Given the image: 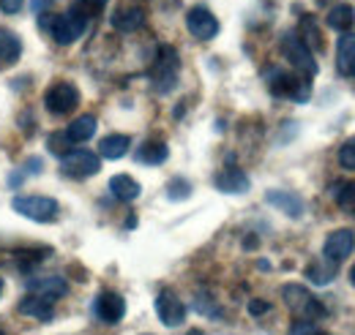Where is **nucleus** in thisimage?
Returning <instances> with one entry per match:
<instances>
[{"mask_svg": "<svg viewBox=\"0 0 355 335\" xmlns=\"http://www.w3.org/2000/svg\"><path fill=\"white\" fill-rule=\"evenodd\" d=\"M282 294H284L287 308H290L301 322H320V319H325V314H328L325 305H322L306 287H301V284H287Z\"/></svg>", "mask_w": 355, "mask_h": 335, "instance_id": "nucleus-1", "label": "nucleus"}, {"mask_svg": "<svg viewBox=\"0 0 355 335\" xmlns=\"http://www.w3.org/2000/svg\"><path fill=\"white\" fill-rule=\"evenodd\" d=\"M88 14L80 8V6H71L69 8V14H60V17H52L49 19V33H52V39L55 44H60V46H69V44H74L83 33H85V28H88Z\"/></svg>", "mask_w": 355, "mask_h": 335, "instance_id": "nucleus-2", "label": "nucleus"}, {"mask_svg": "<svg viewBox=\"0 0 355 335\" xmlns=\"http://www.w3.org/2000/svg\"><path fill=\"white\" fill-rule=\"evenodd\" d=\"M282 52H284V57L290 60V66L295 69V74H301V77H306V80H311V77L317 74V60H314L309 46L301 42L298 33H284V39H282Z\"/></svg>", "mask_w": 355, "mask_h": 335, "instance_id": "nucleus-3", "label": "nucleus"}, {"mask_svg": "<svg viewBox=\"0 0 355 335\" xmlns=\"http://www.w3.org/2000/svg\"><path fill=\"white\" fill-rule=\"evenodd\" d=\"M178 71H180L178 52L173 46H162L156 60H153V69H150V80L156 84V90L159 93H170L173 84L178 82Z\"/></svg>", "mask_w": 355, "mask_h": 335, "instance_id": "nucleus-4", "label": "nucleus"}, {"mask_svg": "<svg viewBox=\"0 0 355 335\" xmlns=\"http://www.w3.org/2000/svg\"><path fill=\"white\" fill-rule=\"evenodd\" d=\"M98 169H101V156L93 153V150H85V147L71 150L60 161V172L71 180H88L93 174H98Z\"/></svg>", "mask_w": 355, "mask_h": 335, "instance_id": "nucleus-5", "label": "nucleus"}, {"mask_svg": "<svg viewBox=\"0 0 355 335\" xmlns=\"http://www.w3.org/2000/svg\"><path fill=\"white\" fill-rule=\"evenodd\" d=\"M270 93H273V96L293 98V101L304 104V101H309L311 87H309V82L301 77V74H290V71L276 69V71L270 74Z\"/></svg>", "mask_w": 355, "mask_h": 335, "instance_id": "nucleus-6", "label": "nucleus"}, {"mask_svg": "<svg viewBox=\"0 0 355 335\" xmlns=\"http://www.w3.org/2000/svg\"><path fill=\"white\" fill-rule=\"evenodd\" d=\"M11 208L17 210L19 215L31 218V221H39V224H52L58 218V202L49 199V197H14Z\"/></svg>", "mask_w": 355, "mask_h": 335, "instance_id": "nucleus-7", "label": "nucleus"}, {"mask_svg": "<svg viewBox=\"0 0 355 335\" xmlns=\"http://www.w3.org/2000/svg\"><path fill=\"white\" fill-rule=\"evenodd\" d=\"M80 104V90L71 82H55L44 93V107L52 115H69Z\"/></svg>", "mask_w": 355, "mask_h": 335, "instance_id": "nucleus-8", "label": "nucleus"}, {"mask_svg": "<svg viewBox=\"0 0 355 335\" xmlns=\"http://www.w3.org/2000/svg\"><path fill=\"white\" fill-rule=\"evenodd\" d=\"M186 28L200 42H208V39H214L219 33V22H216V17L205 6H197V8H191L186 14Z\"/></svg>", "mask_w": 355, "mask_h": 335, "instance_id": "nucleus-9", "label": "nucleus"}, {"mask_svg": "<svg viewBox=\"0 0 355 335\" xmlns=\"http://www.w3.org/2000/svg\"><path fill=\"white\" fill-rule=\"evenodd\" d=\"M353 251H355V235L350 229H336V232H331V235L325 237L322 256H325L328 262L339 264V262H345Z\"/></svg>", "mask_w": 355, "mask_h": 335, "instance_id": "nucleus-10", "label": "nucleus"}, {"mask_svg": "<svg viewBox=\"0 0 355 335\" xmlns=\"http://www.w3.org/2000/svg\"><path fill=\"white\" fill-rule=\"evenodd\" d=\"M96 316L107 325H118L123 316H126V300L118 292H101L96 297V305H93Z\"/></svg>", "mask_w": 355, "mask_h": 335, "instance_id": "nucleus-11", "label": "nucleus"}, {"mask_svg": "<svg viewBox=\"0 0 355 335\" xmlns=\"http://www.w3.org/2000/svg\"><path fill=\"white\" fill-rule=\"evenodd\" d=\"M156 316L162 319V325L167 327H180L186 322V305L178 300V294L162 292L156 297Z\"/></svg>", "mask_w": 355, "mask_h": 335, "instance_id": "nucleus-12", "label": "nucleus"}, {"mask_svg": "<svg viewBox=\"0 0 355 335\" xmlns=\"http://www.w3.org/2000/svg\"><path fill=\"white\" fill-rule=\"evenodd\" d=\"M28 289H31V294H39V297H44L49 302H55V300L66 297L69 284H66L60 275H44V278H33V281L28 284Z\"/></svg>", "mask_w": 355, "mask_h": 335, "instance_id": "nucleus-13", "label": "nucleus"}, {"mask_svg": "<svg viewBox=\"0 0 355 335\" xmlns=\"http://www.w3.org/2000/svg\"><path fill=\"white\" fill-rule=\"evenodd\" d=\"M145 25V11L137 8V6H121L115 14H112V28L121 30V33H134Z\"/></svg>", "mask_w": 355, "mask_h": 335, "instance_id": "nucleus-14", "label": "nucleus"}, {"mask_svg": "<svg viewBox=\"0 0 355 335\" xmlns=\"http://www.w3.org/2000/svg\"><path fill=\"white\" fill-rule=\"evenodd\" d=\"M336 69L342 77H355V33H345L336 44Z\"/></svg>", "mask_w": 355, "mask_h": 335, "instance_id": "nucleus-15", "label": "nucleus"}, {"mask_svg": "<svg viewBox=\"0 0 355 335\" xmlns=\"http://www.w3.org/2000/svg\"><path fill=\"white\" fill-rule=\"evenodd\" d=\"M216 188L219 191H224V194H246L249 191V177L241 172V169H224V172H219L216 174Z\"/></svg>", "mask_w": 355, "mask_h": 335, "instance_id": "nucleus-16", "label": "nucleus"}, {"mask_svg": "<svg viewBox=\"0 0 355 335\" xmlns=\"http://www.w3.org/2000/svg\"><path fill=\"white\" fill-rule=\"evenodd\" d=\"M129 147H132V139L126 134H110V136H104L98 142V156L110 159V161H118V159H123L129 153Z\"/></svg>", "mask_w": 355, "mask_h": 335, "instance_id": "nucleus-17", "label": "nucleus"}, {"mask_svg": "<svg viewBox=\"0 0 355 335\" xmlns=\"http://www.w3.org/2000/svg\"><path fill=\"white\" fill-rule=\"evenodd\" d=\"M19 314L22 316H33L39 322H49L52 319V302L39 297V294H28L19 300Z\"/></svg>", "mask_w": 355, "mask_h": 335, "instance_id": "nucleus-18", "label": "nucleus"}, {"mask_svg": "<svg viewBox=\"0 0 355 335\" xmlns=\"http://www.w3.org/2000/svg\"><path fill=\"white\" fill-rule=\"evenodd\" d=\"M325 22H328V28H334V30H339V33H350V28H353V22H355V8L347 6V3H339V6H334V8L328 11Z\"/></svg>", "mask_w": 355, "mask_h": 335, "instance_id": "nucleus-19", "label": "nucleus"}, {"mask_svg": "<svg viewBox=\"0 0 355 335\" xmlns=\"http://www.w3.org/2000/svg\"><path fill=\"white\" fill-rule=\"evenodd\" d=\"M268 202L273 208H279L282 212H287L290 218H301L304 215V202L295 197V194H287V191H268Z\"/></svg>", "mask_w": 355, "mask_h": 335, "instance_id": "nucleus-20", "label": "nucleus"}, {"mask_svg": "<svg viewBox=\"0 0 355 335\" xmlns=\"http://www.w3.org/2000/svg\"><path fill=\"white\" fill-rule=\"evenodd\" d=\"M93 134H96V118L93 115H80L77 120H71V126L66 128V136H69L71 145L88 142V139H93Z\"/></svg>", "mask_w": 355, "mask_h": 335, "instance_id": "nucleus-21", "label": "nucleus"}, {"mask_svg": "<svg viewBox=\"0 0 355 335\" xmlns=\"http://www.w3.org/2000/svg\"><path fill=\"white\" fill-rule=\"evenodd\" d=\"M22 55V42L17 33L0 28V66H11L14 60H19Z\"/></svg>", "mask_w": 355, "mask_h": 335, "instance_id": "nucleus-22", "label": "nucleus"}, {"mask_svg": "<svg viewBox=\"0 0 355 335\" xmlns=\"http://www.w3.org/2000/svg\"><path fill=\"white\" fill-rule=\"evenodd\" d=\"M170 156V147L164 142H145L139 150H137V161L139 164H148V167H159L164 164Z\"/></svg>", "mask_w": 355, "mask_h": 335, "instance_id": "nucleus-23", "label": "nucleus"}, {"mask_svg": "<svg viewBox=\"0 0 355 335\" xmlns=\"http://www.w3.org/2000/svg\"><path fill=\"white\" fill-rule=\"evenodd\" d=\"M110 191H112V197H118L123 202H134L142 188H139V183L134 177H129V174H115L110 180Z\"/></svg>", "mask_w": 355, "mask_h": 335, "instance_id": "nucleus-24", "label": "nucleus"}, {"mask_svg": "<svg viewBox=\"0 0 355 335\" xmlns=\"http://www.w3.org/2000/svg\"><path fill=\"white\" fill-rule=\"evenodd\" d=\"M306 275H309L311 284H317V287H325V284H331V281L336 278V264L331 262V264L325 267V262H317V264H311L309 270H306Z\"/></svg>", "mask_w": 355, "mask_h": 335, "instance_id": "nucleus-25", "label": "nucleus"}, {"mask_svg": "<svg viewBox=\"0 0 355 335\" xmlns=\"http://www.w3.org/2000/svg\"><path fill=\"white\" fill-rule=\"evenodd\" d=\"M298 36H301V42L306 44L309 49H317V52L322 49V36H320V30H317V25H314L311 17H304V19H301V33H298Z\"/></svg>", "mask_w": 355, "mask_h": 335, "instance_id": "nucleus-26", "label": "nucleus"}, {"mask_svg": "<svg viewBox=\"0 0 355 335\" xmlns=\"http://www.w3.org/2000/svg\"><path fill=\"white\" fill-rule=\"evenodd\" d=\"M334 199L336 205L347 212H355V183H342L336 191H334Z\"/></svg>", "mask_w": 355, "mask_h": 335, "instance_id": "nucleus-27", "label": "nucleus"}, {"mask_svg": "<svg viewBox=\"0 0 355 335\" xmlns=\"http://www.w3.org/2000/svg\"><path fill=\"white\" fill-rule=\"evenodd\" d=\"M46 147H49L55 156H60V159H63V156H69V153L74 150V145L69 142L66 131H63V134H55V136H49V139H46Z\"/></svg>", "mask_w": 355, "mask_h": 335, "instance_id": "nucleus-28", "label": "nucleus"}, {"mask_svg": "<svg viewBox=\"0 0 355 335\" xmlns=\"http://www.w3.org/2000/svg\"><path fill=\"white\" fill-rule=\"evenodd\" d=\"M189 194H191V183H189V180H183V177H175V180H170V185H167V197H170V199H175V202H183Z\"/></svg>", "mask_w": 355, "mask_h": 335, "instance_id": "nucleus-29", "label": "nucleus"}, {"mask_svg": "<svg viewBox=\"0 0 355 335\" xmlns=\"http://www.w3.org/2000/svg\"><path fill=\"white\" fill-rule=\"evenodd\" d=\"M42 167H44V164H42V159H31V161H25V167H19L11 177H8V185H14V188H17V185L28 177V172H42Z\"/></svg>", "mask_w": 355, "mask_h": 335, "instance_id": "nucleus-30", "label": "nucleus"}, {"mask_svg": "<svg viewBox=\"0 0 355 335\" xmlns=\"http://www.w3.org/2000/svg\"><path fill=\"white\" fill-rule=\"evenodd\" d=\"M339 164L345 169H355V142H347L339 147Z\"/></svg>", "mask_w": 355, "mask_h": 335, "instance_id": "nucleus-31", "label": "nucleus"}, {"mask_svg": "<svg viewBox=\"0 0 355 335\" xmlns=\"http://www.w3.org/2000/svg\"><path fill=\"white\" fill-rule=\"evenodd\" d=\"M77 6H80V8H83L88 17H96V14H98V11L107 6V0H77Z\"/></svg>", "mask_w": 355, "mask_h": 335, "instance_id": "nucleus-32", "label": "nucleus"}, {"mask_svg": "<svg viewBox=\"0 0 355 335\" xmlns=\"http://www.w3.org/2000/svg\"><path fill=\"white\" fill-rule=\"evenodd\" d=\"M317 333H320V327H317L314 322H301V319H298V322L293 325V335H317Z\"/></svg>", "mask_w": 355, "mask_h": 335, "instance_id": "nucleus-33", "label": "nucleus"}, {"mask_svg": "<svg viewBox=\"0 0 355 335\" xmlns=\"http://www.w3.org/2000/svg\"><path fill=\"white\" fill-rule=\"evenodd\" d=\"M268 311H270V305H268L266 300H252L249 302V314L252 316H266Z\"/></svg>", "mask_w": 355, "mask_h": 335, "instance_id": "nucleus-34", "label": "nucleus"}, {"mask_svg": "<svg viewBox=\"0 0 355 335\" xmlns=\"http://www.w3.org/2000/svg\"><path fill=\"white\" fill-rule=\"evenodd\" d=\"M194 302H197V311H200V314H208V316H216V314H219L216 308H211V300H205V294H200Z\"/></svg>", "mask_w": 355, "mask_h": 335, "instance_id": "nucleus-35", "label": "nucleus"}, {"mask_svg": "<svg viewBox=\"0 0 355 335\" xmlns=\"http://www.w3.org/2000/svg\"><path fill=\"white\" fill-rule=\"evenodd\" d=\"M22 6H25V0H0V8H3V14H17Z\"/></svg>", "mask_w": 355, "mask_h": 335, "instance_id": "nucleus-36", "label": "nucleus"}, {"mask_svg": "<svg viewBox=\"0 0 355 335\" xmlns=\"http://www.w3.org/2000/svg\"><path fill=\"white\" fill-rule=\"evenodd\" d=\"M44 6H46V0H33V11H36V14H42Z\"/></svg>", "mask_w": 355, "mask_h": 335, "instance_id": "nucleus-37", "label": "nucleus"}, {"mask_svg": "<svg viewBox=\"0 0 355 335\" xmlns=\"http://www.w3.org/2000/svg\"><path fill=\"white\" fill-rule=\"evenodd\" d=\"M257 246V237H246V248H254Z\"/></svg>", "mask_w": 355, "mask_h": 335, "instance_id": "nucleus-38", "label": "nucleus"}, {"mask_svg": "<svg viewBox=\"0 0 355 335\" xmlns=\"http://www.w3.org/2000/svg\"><path fill=\"white\" fill-rule=\"evenodd\" d=\"M350 281H353V287H355V264H353V270H350Z\"/></svg>", "mask_w": 355, "mask_h": 335, "instance_id": "nucleus-39", "label": "nucleus"}, {"mask_svg": "<svg viewBox=\"0 0 355 335\" xmlns=\"http://www.w3.org/2000/svg\"><path fill=\"white\" fill-rule=\"evenodd\" d=\"M186 335H202L200 330H191V333H186Z\"/></svg>", "mask_w": 355, "mask_h": 335, "instance_id": "nucleus-40", "label": "nucleus"}, {"mask_svg": "<svg viewBox=\"0 0 355 335\" xmlns=\"http://www.w3.org/2000/svg\"><path fill=\"white\" fill-rule=\"evenodd\" d=\"M0 292H3V278H0Z\"/></svg>", "mask_w": 355, "mask_h": 335, "instance_id": "nucleus-41", "label": "nucleus"}, {"mask_svg": "<svg viewBox=\"0 0 355 335\" xmlns=\"http://www.w3.org/2000/svg\"><path fill=\"white\" fill-rule=\"evenodd\" d=\"M317 335H325V333H317Z\"/></svg>", "mask_w": 355, "mask_h": 335, "instance_id": "nucleus-42", "label": "nucleus"}]
</instances>
